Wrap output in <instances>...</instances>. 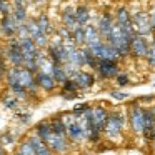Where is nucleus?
<instances>
[{
	"label": "nucleus",
	"mask_w": 155,
	"mask_h": 155,
	"mask_svg": "<svg viewBox=\"0 0 155 155\" xmlns=\"http://www.w3.org/2000/svg\"><path fill=\"white\" fill-rule=\"evenodd\" d=\"M128 124H130L132 130L135 134L143 135V124H145V108H142L140 105L134 104L128 110Z\"/></svg>",
	"instance_id": "nucleus-8"
},
{
	"label": "nucleus",
	"mask_w": 155,
	"mask_h": 155,
	"mask_svg": "<svg viewBox=\"0 0 155 155\" xmlns=\"http://www.w3.org/2000/svg\"><path fill=\"white\" fill-rule=\"evenodd\" d=\"M17 104V98H14V97H10V95H5L4 97V105L5 107H14V105Z\"/></svg>",
	"instance_id": "nucleus-31"
},
{
	"label": "nucleus",
	"mask_w": 155,
	"mask_h": 155,
	"mask_svg": "<svg viewBox=\"0 0 155 155\" xmlns=\"http://www.w3.org/2000/svg\"><path fill=\"white\" fill-rule=\"evenodd\" d=\"M18 155H37L34 150V147L30 145V142L25 140L20 143V147H18Z\"/></svg>",
	"instance_id": "nucleus-29"
},
{
	"label": "nucleus",
	"mask_w": 155,
	"mask_h": 155,
	"mask_svg": "<svg viewBox=\"0 0 155 155\" xmlns=\"http://www.w3.org/2000/svg\"><path fill=\"white\" fill-rule=\"evenodd\" d=\"M112 97L117 98V100H124V98H127L128 95L124 94V92H112Z\"/></svg>",
	"instance_id": "nucleus-33"
},
{
	"label": "nucleus",
	"mask_w": 155,
	"mask_h": 155,
	"mask_svg": "<svg viewBox=\"0 0 155 155\" xmlns=\"http://www.w3.org/2000/svg\"><path fill=\"white\" fill-rule=\"evenodd\" d=\"M70 80L77 85V88H88L94 85V75L88 74V72H82V70H77L74 75L70 77Z\"/></svg>",
	"instance_id": "nucleus-16"
},
{
	"label": "nucleus",
	"mask_w": 155,
	"mask_h": 155,
	"mask_svg": "<svg viewBox=\"0 0 155 155\" xmlns=\"http://www.w3.org/2000/svg\"><path fill=\"white\" fill-rule=\"evenodd\" d=\"M82 54H84V65H88V67H94V68L98 67V62H100V60H98V58L95 57L88 48L82 50Z\"/></svg>",
	"instance_id": "nucleus-26"
},
{
	"label": "nucleus",
	"mask_w": 155,
	"mask_h": 155,
	"mask_svg": "<svg viewBox=\"0 0 155 155\" xmlns=\"http://www.w3.org/2000/svg\"><path fill=\"white\" fill-rule=\"evenodd\" d=\"M124 128V117L120 114H112L108 115V120L104 127V135L107 138H115L122 134Z\"/></svg>",
	"instance_id": "nucleus-9"
},
{
	"label": "nucleus",
	"mask_w": 155,
	"mask_h": 155,
	"mask_svg": "<svg viewBox=\"0 0 155 155\" xmlns=\"http://www.w3.org/2000/svg\"><path fill=\"white\" fill-rule=\"evenodd\" d=\"M27 140L30 142V145L34 147V150H35V153H37V155H54V153H52V150L44 143V140H42L37 134H32Z\"/></svg>",
	"instance_id": "nucleus-20"
},
{
	"label": "nucleus",
	"mask_w": 155,
	"mask_h": 155,
	"mask_svg": "<svg viewBox=\"0 0 155 155\" xmlns=\"http://www.w3.org/2000/svg\"><path fill=\"white\" fill-rule=\"evenodd\" d=\"M153 145H155V138H153Z\"/></svg>",
	"instance_id": "nucleus-39"
},
{
	"label": "nucleus",
	"mask_w": 155,
	"mask_h": 155,
	"mask_svg": "<svg viewBox=\"0 0 155 155\" xmlns=\"http://www.w3.org/2000/svg\"><path fill=\"white\" fill-rule=\"evenodd\" d=\"M35 84L37 85H40L44 90H54L55 88V78L52 77V75H48V74H44V72H38L37 74V77H35Z\"/></svg>",
	"instance_id": "nucleus-22"
},
{
	"label": "nucleus",
	"mask_w": 155,
	"mask_h": 155,
	"mask_svg": "<svg viewBox=\"0 0 155 155\" xmlns=\"http://www.w3.org/2000/svg\"><path fill=\"white\" fill-rule=\"evenodd\" d=\"M84 30H85V45H87V48L88 50L97 48L98 45L102 44V37H100V34H98V30L95 27H92V25L84 27Z\"/></svg>",
	"instance_id": "nucleus-15"
},
{
	"label": "nucleus",
	"mask_w": 155,
	"mask_h": 155,
	"mask_svg": "<svg viewBox=\"0 0 155 155\" xmlns=\"http://www.w3.org/2000/svg\"><path fill=\"white\" fill-rule=\"evenodd\" d=\"M114 25H115V22H114L112 14H110V12H104L102 17H100V20H98V28H97L98 34H100V37L104 38V40H108Z\"/></svg>",
	"instance_id": "nucleus-13"
},
{
	"label": "nucleus",
	"mask_w": 155,
	"mask_h": 155,
	"mask_svg": "<svg viewBox=\"0 0 155 155\" xmlns=\"http://www.w3.org/2000/svg\"><path fill=\"white\" fill-rule=\"evenodd\" d=\"M50 127H52V130H54L57 135H60V137L67 138V130H65V124H64V120H62V117L52 118Z\"/></svg>",
	"instance_id": "nucleus-25"
},
{
	"label": "nucleus",
	"mask_w": 155,
	"mask_h": 155,
	"mask_svg": "<svg viewBox=\"0 0 155 155\" xmlns=\"http://www.w3.org/2000/svg\"><path fill=\"white\" fill-rule=\"evenodd\" d=\"M147 60H148V64H150L152 67H155V42H153V45L150 47V50H148Z\"/></svg>",
	"instance_id": "nucleus-30"
},
{
	"label": "nucleus",
	"mask_w": 155,
	"mask_h": 155,
	"mask_svg": "<svg viewBox=\"0 0 155 155\" xmlns=\"http://www.w3.org/2000/svg\"><path fill=\"white\" fill-rule=\"evenodd\" d=\"M2 140H4L5 143H10V142H12V137H10V135H4V137H2Z\"/></svg>",
	"instance_id": "nucleus-36"
},
{
	"label": "nucleus",
	"mask_w": 155,
	"mask_h": 155,
	"mask_svg": "<svg viewBox=\"0 0 155 155\" xmlns=\"http://www.w3.org/2000/svg\"><path fill=\"white\" fill-rule=\"evenodd\" d=\"M62 120L65 124V130H67V137L74 142H82L85 138L84 128H82L78 118L75 117L74 114H65L62 115Z\"/></svg>",
	"instance_id": "nucleus-4"
},
{
	"label": "nucleus",
	"mask_w": 155,
	"mask_h": 155,
	"mask_svg": "<svg viewBox=\"0 0 155 155\" xmlns=\"http://www.w3.org/2000/svg\"><path fill=\"white\" fill-rule=\"evenodd\" d=\"M148 50H150V45H148L147 38L140 37V35H135L134 40L130 42V52L135 57H147Z\"/></svg>",
	"instance_id": "nucleus-14"
},
{
	"label": "nucleus",
	"mask_w": 155,
	"mask_h": 155,
	"mask_svg": "<svg viewBox=\"0 0 155 155\" xmlns=\"http://www.w3.org/2000/svg\"><path fill=\"white\" fill-rule=\"evenodd\" d=\"M35 134L44 140V143L47 145L52 152L62 153V152H65L68 148L67 138H64V137H60V135L55 134V132L52 130V127H50V122H40V124H37Z\"/></svg>",
	"instance_id": "nucleus-2"
},
{
	"label": "nucleus",
	"mask_w": 155,
	"mask_h": 155,
	"mask_svg": "<svg viewBox=\"0 0 155 155\" xmlns=\"http://www.w3.org/2000/svg\"><path fill=\"white\" fill-rule=\"evenodd\" d=\"M97 72L100 77L104 78H110V77H115L118 72V67H117V62H110V60H100L98 62V67H97Z\"/></svg>",
	"instance_id": "nucleus-18"
},
{
	"label": "nucleus",
	"mask_w": 155,
	"mask_h": 155,
	"mask_svg": "<svg viewBox=\"0 0 155 155\" xmlns=\"http://www.w3.org/2000/svg\"><path fill=\"white\" fill-rule=\"evenodd\" d=\"M27 28H28V38L34 40L37 47H45L47 45V35L38 28L37 20H27Z\"/></svg>",
	"instance_id": "nucleus-12"
},
{
	"label": "nucleus",
	"mask_w": 155,
	"mask_h": 155,
	"mask_svg": "<svg viewBox=\"0 0 155 155\" xmlns=\"http://www.w3.org/2000/svg\"><path fill=\"white\" fill-rule=\"evenodd\" d=\"M37 25H38V28H40L42 32H44L45 35H48L52 32V25H50V20H48V17L45 14H42L40 17L37 18Z\"/></svg>",
	"instance_id": "nucleus-28"
},
{
	"label": "nucleus",
	"mask_w": 155,
	"mask_h": 155,
	"mask_svg": "<svg viewBox=\"0 0 155 155\" xmlns=\"http://www.w3.org/2000/svg\"><path fill=\"white\" fill-rule=\"evenodd\" d=\"M0 155H4V152H2V148H0Z\"/></svg>",
	"instance_id": "nucleus-38"
},
{
	"label": "nucleus",
	"mask_w": 155,
	"mask_h": 155,
	"mask_svg": "<svg viewBox=\"0 0 155 155\" xmlns=\"http://www.w3.org/2000/svg\"><path fill=\"white\" fill-rule=\"evenodd\" d=\"M92 54L95 55V57L98 58V60H110V62H117V58L120 57V54H118L117 50H115L114 47H112L110 44H107V42H102L100 45H98L97 48H94V50H90Z\"/></svg>",
	"instance_id": "nucleus-10"
},
{
	"label": "nucleus",
	"mask_w": 155,
	"mask_h": 155,
	"mask_svg": "<svg viewBox=\"0 0 155 155\" xmlns=\"http://www.w3.org/2000/svg\"><path fill=\"white\" fill-rule=\"evenodd\" d=\"M117 84L120 85V87H124V85H127V84H128V78H127V75H118V77H117Z\"/></svg>",
	"instance_id": "nucleus-32"
},
{
	"label": "nucleus",
	"mask_w": 155,
	"mask_h": 155,
	"mask_svg": "<svg viewBox=\"0 0 155 155\" xmlns=\"http://www.w3.org/2000/svg\"><path fill=\"white\" fill-rule=\"evenodd\" d=\"M115 24L124 32V35L128 38V42L134 40L135 30H134V24H132V14L128 12V8H125V7L118 8L117 14H115Z\"/></svg>",
	"instance_id": "nucleus-5"
},
{
	"label": "nucleus",
	"mask_w": 155,
	"mask_h": 155,
	"mask_svg": "<svg viewBox=\"0 0 155 155\" xmlns=\"http://www.w3.org/2000/svg\"><path fill=\"white\" fill-rule=\"evenodd\" d=\"M54 78H55V82H60L62 85L65 84V82L68 80V74H67V70H65L64 67H58V65H54Z\"/></svg>",
	"instance_id": "nucleus-27"
},
{
	"label": "nucleus",
	"mask_w": 155,
	"mask_h": 155,
	"mask_svg": "<svg viewBox=\"0 0 155 155\" xmlns=\"http://www.w3.org/2000/svg\"><path fill=\"white\" fill-rule=\"evenodd\" d=\"M62 22H64V27L67 28L68 32H74L77 27L80 25L77 24V17H75V8H67V10L62 14Z\"/></svg>",
	"instance_id": "nucleus-21"
},
{
	"label": "nucleus",
	"mask_w": 155,
	"mask_h": 155,
	"mask_svg": "<svg viewBox=\"0 0 155 155\" xmlns=\"http://www.w3.org/2000/svg\"><path fill=\"white\" fill-rule=\"evenodd\" d=\"M152 112H153V117H155V107H153V108H152Z\"/></svg>",
	"instance_id": "nucleus-37"
},
{
	"label": "nucleus",
	"mask_w": 155,
	"mask_h": 155,
	"mask_svg": "<svg viewBox=\"0 0 155 155\" xmlns=\"http://www.w3.org/2000/svg\"><path fill=\"white\" fill-rule=\"evenodd\" d=\"M0 27H2V32H4L7 37H12V35H15L18 32V24L17 20H15L14 14H7L2 17V24H0Z\"/></svg>",
	"instance_id": "nucleus-17"
},
{
	"label": "nucleus",
	"mask_w": 155,
	"mask_h": 155,
	"mask_svg": "<svg viewBox=\"0 0 155 155\" xmlns=\"http://www.w3.org/2000/svg\"><path fill=\"white\" fill-rule=\"evenodd\" d=\"M4 60H2V57H0V80H2V77H4Z\"/></svg>",
	"instance_id": "nucleus-35"
},
{
	"label": "nucleus",
	"mask_w": 155,
	"mask_h": 155,
	"mask_svg": "<svg viewBox=\"0 0 155 155\" xmlns=\"http://www.w3.org/2000/svg\"><path fill=\"white\" fill-rule=\"evenodd\" d=\"M7 57L14 67L22 68V65H24V54H22L20 40H10V44L7 47Z\"/></svg>",
	"instance_id": "nucleus-11"
},
{
	"label": "nucleus",
	"mask_w": 155,
	"mask_h": 155,
	"mask_svg": "<svg viewBox=\"0 0 155 155\" xmlns=\"http://www.w3.org/2000/svg\"><path fill=\"white\" fill-rule=\"evenodd\" d=\"M75 17H77V24L80 25V27H87L88 18H90V10H88V7L78 5V7L75 8Z\"/></svg>",
	"instance_id": "nucleus-24"
},
{
	"label": "nucleus",
	"mask_w": 155,
	"mask_h": 155,
	"mask_svg": "<svg viewBox=\"0 0 155 155\" xmlns=\"http://www.w3.org/2000/svg\"><path fill=\"white\" fill-rule=\"evenodd\" d=\"M132 24H134V30L135 35H140V37H147L152 34V25H150V17H148L147 12H135L132 15Z\"/></svg>",
	"instance_id": "nucleus-7"
},
{
	"label": "nucleus",
	"mask_w": 155,
	"mask_h": 155,
	"mask_svg": "<svg viewBox=\"0 0 155 155\" xmlns=\"http://www.w3.org/2000/svg\"><path fill=\"white\" fill-rule=\"evenodd\" d=\"M7 82H8V87L12 88L17 97H25L27 90H32L35 87V77L30 70L27 68H17V67H12L7 74Z\"/></svg>",
	"instance_id": "nucleus-1"
},
{
	"label": "nucleus",
	"mask_w": 155,
	"mask_h": 155,
	"mask_svg": "<svg viewBox=\"0 0 155 155\" xmlns=\"http://www.w3.org/2000/svg\"><path fill=\"white\" fill-rule=\"evenodd\" d=\"M107 44H110L120 55H128V52H130V42H128V38L124 35V32L118 28L117 24L114 25V28H112Z\"/></svg>",
	"instance_id": "nucleus-6"
},
{
	"label": "nucleus",
	"mask_w": 155,
	"mask_h": 155,
	"mask_svg": "<svg viewBox=\"0 0 155 155\" xmlns=\"http://www.w3.org/2000/svg\"><path fill=\"white\" fill-rule=\"evenodd\" d=\"M148 17H150V25H152V32L155 34V7H153V10L148 14Z\"/></svg>",
	"instance_id": "nucleus-34"
},
{
	"label": "nucleus",
	"mask_w": 155,
	"mask_h": 155,
	"mask_svg": "<svg viewBox=\"0 0 155 155\" xmlns=\"http://www.w3.org/2000/svg\"><path fill=\"white\" fill-rule=\"evenodd\" d=\"M108 120V114L104 107H94L90 108V124H92V132H94V137L92 142H97L100 138V134L104 132V127Z\"/></svg>",
	"instance_id": "nucleus-3"
},
{
	"label": "nucleus",
	"mask_w": 155,
	"mask_h": 155,
	"mask_svg": "<svg viewBox=\"0 0 155 155\" xmlns=\"http://www.w3.org/2000/svg\"><path fill=\"white\" fill-rule=\"evenodd\" d=\"M15 10L12 12L15 17V20H17L18 27H22V25L27 24V12H25V4H22V2H15L14 4Z\"/></svg>",
	"instance_id": "nucleus-23"
},
{
	"label": "nucleus",
	"mask_w": 155,
	"mask_h": 155,
	"mask_svg": "<svg viewBox=\"0 0 155 155\" xmlns=\"http://www.w3.org/2000/svg\"><path fill=\"white\" fill-rule=\"evenodd\" d=\"M143 137L147 140H153L155 138V117L153 112L145 108V124H143Z\"/></svg>",
	"instance_id": "nucleus-19"
}]
</instances>
